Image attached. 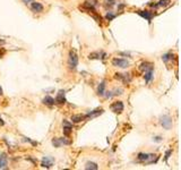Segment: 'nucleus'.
I'll list each match as a JSON object with an SVG mask.
<instances>
[{
  "mask_svg": "<svg viewBox=\"0 0 181 170\" xmlns=\"http://www.w3.org/2000/svg\"><path fill=\"white\" fill-rule=\"evenodd\" d=\"M8 166V158L6 153L0 154V169H6Z\"/></svg>",
  "mask_w": 181,
  "mask_h": 170,
  "instance_id": "obj_9",
  "label": "nucleus"
},
{
  "mask_svg": "<svg viewBox=\"0 0 181 170\" xmlns=\"http://www.w3.org/2000/svg\"><path fill=\"white\" fill-rule=\"evenodd\" d=\"M62 125H63V134L65 135H70V133H71V130H73V125L67 121V120H63L62 121Z\"/></svg>",
  "mask_w": 181,
  "mask_h": 170,
  "instance_id": "obj_10",
  "label": "nucleus"
},
{
  "mask_svg": "<svg viewBox=\"0 0 181 170\" xmlns=\"http://www.w3.org/2000/svg\"><path fill=\"white\" fill-rule=\"evenodd\" d=\"M137 14L139 16L143 17V18H145L146 21H148L149 23H151V21H152V18L154 17V13H153V11H149V10H138Z\"/></svg>",
  "mask_w": 181,
  "mask_h": 170,
  "instance_id": "obj_4",
  "label": "nucleus"
},
{
  "mask_svg": "<svg viewBox=\"0 0 181 170\" xmlns=\"http://www.w3.org/2000/svg\"><path fill=\"white\" fill-rule=\"evenodd\" d=\"M4 92H2V89H1V86H0V95H2Z\"/></svg>",
  "mask_w": 181,
  "mask_h": 170,
  "instance_id": "obj_27",
  "label": "nucleus"
},
{
  "mask_svg": "<svg viewBox=\"0 0 181 170\" xmlns=\"http://www.w3.org/2000/svg\"><path fill=\"white\" fill-rule=\"evenodd\" d=\"M0 125H4V121H2V119L0 118Z\"/></svg>",
  "mask_w": 181,
  "mask_h": 170,
  "instance_id": "obj_28",
  "label": "nucleus"
},
{
  "mask_svg": "<svg viewBox=\"0 0 181 170\" xmlns=\"http://www.w3.org/2000/svg\"><path fill=\"white\" fill-rule=\"evenodd\" d=\"M42 102H43L44 104H46V106H53L56 103L54 99L51 98V96H45L43 100H42Z\"/></svg>",
  "mask_w": 181,
  "mask_h": 170,
  "instance_id": "obj_17",
  "label": "nucleus"
},
{
  "mask_svg": "<svg viewBox=\"0 0 181 170\" xmlns=\"http://www.w3.org/2000/svg\"><path fill=\"white\" fill-rule=\"evenodd\" d=\"M78 65V57L77 53L74 50L69 51V56H68V67L70 70H75L77 68Z\"/></svg>",
  "mask_w": 181,
  "mask_h": 170,
  "instance_id": "obj_1",
  "label": "nucleus"
},
{
  "mask_svg": "<svg viewBox=\"0 0 181 170\" xmlns=\"http://www.w3.org/2000/svg\"><path fill=\"white\" fill-rule=\"evenodd\" d=\"M112 65L116 67L120 68H127L129 67V61H127L126 59H121V58H113L112 59Z\"/></svg>",
  "mask_w": 181,
  "mask_h": 170,
  "instance_id": "obj_2",
  "label": "nucleus"
},
{
  "mask_svg": "<svg viewBox=\"0 0 181 170\" xmlns=\"http://www.w3.org/2000/svg\"><path fill=\"white\" fill-rule=\"evenodd\" d=\"M102 112H103V110H102V109H97V110L91 111L89 113H87L86 116H85V118H93V117H96V116L101 115Z\"/></svg>",
  "mask_w": 181,
  "mask_h": 170,
  "instance_id": "obj_15",
  "label": "nucleus"
},
{
  "mask_svg": "<svg viewBox=\"0 0 181 170\" xmlns=\"http://www.w3.org/2000/svg\"><path fill=\"white\" fill-rule=\"evenodd\" d=\"M104 92H105V83L102 82L101 84L99 85V89H97V94L102 96V95H104Z\"/></svg>",
  "mask_w": 181,
  "mask_h": 170,
  "instance_id": "obj_18",
  "label": "nucleus"
},
{
  "mask_svg": "<svg viewBox=\"0 0 181 170\" xmlns=\"http://www.w3.org/2000/svg\"><path fill=\"white\" fill-rule=\"evenodd\" d=\"M85 169L96 170V169H99V167H97V164L94 163V162H86V164H85Z\"/></svg>",
  "mask_w": 181,
  "mask_h": 170,
  "instance_id": "obj_19",
  "label": "nucleus"
},
{
  "mask_svg": "<svg viewBox=\"0 0 181 170\" xmlns=\"http://www.w3.org/2000/svg\"><path fill=\"white\" fill-rule=\"evenodd\" d=\"M59 141H60L61 145H70L71 144V141L67 140L66 137H59Z\"/></svg>",
  "mask_w": 181,
  "mask_h": 170,
  "instance_id": "obj_21",
  "label": "nucleus"
},
{
  "mask_svg": "<svg viewBox=\"0 0 181 170\" xmlns=\"http://www.w3.org/2000/svg\"><path fill=\"white\" fill-rule=\"evenodd\" d=\"M116 78L117 79H119V81H121L123 84H129L130 81H131V78L129 77V74H120V73H117L116 74Z\"/></svg>",
  "mask_w": 181,
  "mask_h": 170,
  "instance_id": "obj_5",
  "label": "nucleus"
},
{
  "mask_svg": "<svg viewBox=\"0 0 181 170\" xmlns=\"http://www.w3.org/2000/svg\"><path fill=\"white\" fill-rule=\"evenodd\" d=\"M160 123H161V125H162L163 128H165V129H170V128L172 127V119L170 118L168 115L162 116V117L160 118Z\"/></svg>",
  "mask_w": 181,
  "mask_h": 170,
  "instance_id": "obj_3",
  "label": "nucleus"
},
{
  "mask_svg": "<svg viewBox=\"0 0 181 170\" xmlns=\"http://www.w3.org/2000/svg\"><path fill=\"white\" fill-rule=\"evenodd\" d=\"M22 1H23L25 5H28V4H30V2H32L33 0H22Z\"/></svg>",
  "mask_w": 181,
  "mask_h": 170,
  "instance_id": "obj_26",
  "label": "nucleus"
},
{
  "mask_svg": "<svg viewBox=\"0 0 181 170\" xmlns=\"http://www.w3.org/2000/svg\"><path fill=\"white\" fill-rule=\"evenodd\" d=\"M162 59H163V61L168 62L169 59H172V57H170V55H169V53H166V55H163V56H162Z\"/></svg>",
  "mask_w": 181,
  "mask_h": 170,
  "instance_id": "obj_24",
  "label": "nucleus"
},
{
  "mask_svg": "<svg viewBox=\"0 0 181 170\" xmlns=\"http://www.w3.org/2000/svg\"><path fill=\"white\" fill-rule=\"evenodd\" d=\"M111 110L116 113H120L123 111V103L121 101H117L111 104Z\"/></svg>",
  "mask_w": 181,
  "mask_h": 170,
  "instance_id": "obj_7",
  "label": "nucleus"
},
{
  "mask_svg": "<svg viewBox=\"0 0 181 170\" xmlns=\"http://www.w3.org/2000/svg\"><path fill=\"white\" fill-rule=\"evenodd\" d=\"M153 68V64H151V62H148V61H145V62H142L140 64V66H139V70L140 72H146L148 69H152Z\"/></svg>",
  "mask_w": 181,
  "mask_h": 170,
  "instance_id": "obj_13",
  "label": "nucleus"
},
{
  "mask_svg": "<svg viewBox=\"0 0 181 170\" xmlns=\"http://www.w3.org/2000/svg\"><path fill=\"white\" fill-rule=\"evenodd\" d=\"M56 103H59V104H62L66 102V98H65V91H59L58 94H57V98H56Z\"/></svg>",
  "mask_w": 181,
  "mask_h": 170,
  "instance_id": "obj_11",
  "label": "nucleus"
},
{
  "mask_svg": "<svg viewBox=\"0 0 181 170\" xmlns=\"http://www.w3.org/2000/svg\"><path fill=\"white\" fill-rule=\"evenodd\" d=\"M114 17H116V15H114V14H112L111 11H109V13H108V14L105 15V18H106L108 21H112Z\"/></svg>",
  "mask_w": 181,
  "mask_h": 170,
  "instance_id": "obj_23",
  "label": "nucleus"
},
{
  "mask_svg": "<svg viewBox=\"0 0 181 170\" xmlns=\"http://www.w3.org/2000/svg\"><path fill=\"white\" fill-rule=\"evenodd\" d=\"M116 5V0H105V4H104V6L108 8H111L112 6H114Z\"/></svg>",
  "mask_w": 181,
  "mask_h": 170,
  "instance_id": "obj_22",
  "label": "nucleus"
},
{
  "mask_svg": "<svg viewBox=\"0 0 181 170\" xmlns=\"http://www.w3.org/2000/svg\"><path fill=\"white\" fill-rule=\"evenodd\" d=\"M43 9L44 7L42 4L37 2V1H32V4H31V10L33 13H42Z\"/></svg>",
  "mask_w": 181,
  "mask_h": 170,
  "instance_id": "obj_6",
  "label": "nucleus"
},
{
  "mask_svg": "<svg viewBox=\"0 0 181 170\" xmlns=\"http://www.w3.org/2000/svg\"><path fill=\"white\" fill-rule=\"evenodd\" d=\"M154 155L153 154H148V153H139L137 155V159L142 162H146L149 163V159H152Z\"/></svg>",
  "mask_w": 181,
  "mask_h": 170,
  "instance_id": "obj_8",
  "label": "nucleus"
},
{
  "mask_svg": "<svg viewBox=\"0 0 181 170\" xmlns=\"http://www.w3.org/2000/svg\"><path fill=\"white\" fill-rule=\"evenodd\" d=\"M52 164H53V159L52 158H49V157H45L42 160V167L44 168H51Z\"/></svg>",
  "mask_w": 181,
  "mask_h": 170,
  "instance_id": "obj_12",
  "label": "nucleus"
},
{
  "mask_svg": "<svg viewBox=\"0 0 181 170\" xmlns=\"http://www.w3.org/2000/svg\"><path fill=\"white\" fill-rule=\"evenodd\" d=\"M84 119H86L84 115H74V116H71V121H73V123H75V124L83 121Z\"/></svg>",
  "mask_w": 181,
  "mask_h": 170,
  "instance_id": "obj_14",
  "label": "nucleus"
},
{
  "mask_svg": "<svg viewBox=\"0 0 181 170\" xmlns=\"http://www.w3.org/2000/svg\"><path fill=\"white\" fill-rule=\"evenodd\" d=\"M171 153H172L171 150H169V151L166 152V154H165V160H168V159H169V157H170V154H171Z\"/></svg>",
  "mask_w": 181,
  "mask_h": 170,
  "instance_id": "obj_25",
  "label": "nucleus"
},
{
  "mask_svg": "<svg viewBox=\"0 0 181 170\" xmlns=\"http://www.w3.org/2000/svg\"><path fill=\"white\" fill-rule=\"evenodd\" d=\"M170 2H171V0H160L157 4V7H166L170 5Z\"/></svg>",
  "mask_w": 181,
  "mask_h": 170,
  "instance_id": "obj_20",
  "label": "nucleus"
},
{
  "mask_svg": "<svg viewBox=\"0 0 181 170\" xmlns=\"http://www.w3.org/2000/svg\"><path fill=\"white\" fill-rule=\"evenodd\" d=\"M145 82L146 83H149L151 81H152V78H153V68L152 69H148L145 72Z\"/></svg>",
  "mask_w": 181,
  "mask_h": 170,
  "instance_id": "obj_16",
  "label": "nucleus"
}]
</instances>
